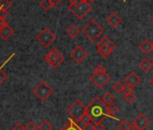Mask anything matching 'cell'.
Segmentation results:
<instances>
[{
    "label": "cell",
    "mask_w": 153,
    "mask_h": 130,
    "mask_svg": "<svg viewBox=\"0 0 153 130\" xmlns=\"http://www.w3.org/2000/svg\"><path fill=\"white\" fill-rule=\"evenodd\" d=\"M12 7V3L9 0H0V8L7 10Z\"/></svg>",
    "instance_id": "484cf974"
},
{
    "label": "cell",
    "mask_w": 153,
    "mask_h": 130,
    "mask_svg": "<svg viewBox=\"0 0 153 130\" xmlns=\"http://www.w3.org/2000/svg\"><path fill=\"white\" fill-rule=\"evenodd\" d=\"M149 82H150V84H152V85H153V76L150 78V80H149Z\"/></svg>",
    "instance_id": "74e56055"
},
{
    "label": "cell",
    "mask_w": 153,
    "mask_h": 130,
    "mask_svg": "<svg viewBox=\"0 0 153 130\" xmlns=\"http://www.w3.org/2000/svg\"><path fill=\"white\" fill-rule=\"evenodd\" d=\"M124 81L126 83V85L130 86L131 88L134 89L136 87H138L140 82H141V78L134 72H131L130 74H128L125 79H124Z\"/></svg>",
    "instance_id": "8fae6325"
},
{
    "label": "cell",
    "mask_w": 153,
    "mask_h": 130,
    "mask_svg": "<svg viewBox=\"0 0 153 130\" xmlns=\"http://www.w3.org/2000/svg\"><path fill=\"white\" fill-rule=\"evenodd\" d=\"M152 61H153V57H152Z\"/></svg>",
    "instance_id": "ee69618b"
},
{
    "label": "cell",
    "mask_w": 153,
    "mask_h": 130,
    "mask_svg": "<svg viewBox=\"0 0 153 130\" xmlns=\"http://www.w3.org/2000/svg\"><path fill=\"white\" fill-rule=\"evenodd\" d=\"M68 8L76 18L81 20L92 10V6L88 1L78 0L75 3H71Z\"/></svg>",
    "instance_id": "3957f363"
},
{
    "label": "cell",
    "mask_w": 153,
    "mask_h": 130,
    "mask_svg": "<svg viewBox=\"0 0 153 130\" xmlns=\"http://www.w3.org/2000/svg\"><path fill=\"white\" fill-rule=\"evenodd\" d=\"M123 87H124V85H123L122 82H120V81H115L113 84V90L116 92H123Z\"/></svg>",
    "instance_id": "4316f807"
},
{
    "label": "cell",
    "mask_w": 153,
    "mask_h": 130,
    "mask_svg": "<svg viewBox=\"0 0 153 130\" xmlns=\"http://www.w3.org/2000/svg\"><path fill=\"white\" fill-rule=\"evenodd\" d=\"M102 100H103V102L107 106V105H109V104L114 103V96L111 92H106V93L102 97Z\"/></svg>",
    "instance_id": "ffe728a7"
},
{
    "label": "cell",
    "mask_w": 153,
    "mask_h": 130,
    "mask_svg": "<svg viewBox=\"0 0 153 130\" xmlns=\"http://www.w3.org/2000/svg\"><path fill=\"white\" fill-rule=\"evenodd\" d=\"M7 24V23L4 19H1V18H0V29H1L2 27H4Z\"/></svg>",
    "instance_id": "e575fe53"
},
{
    "label": "cell",
    "mask_w": 153,
    "mask_h": 130,
    "mask_svg": "<svg viewBox=\"0 0 153 130\" xmlns=\"http://www.w3.org/2000/svg\"><path fill=\"white\" fill-rule=\"evenodd\" d=\"M54 92V90L44 81H40L33 89V93L42 101L47 100Z\"/></svg>",
    "instance_id": "5b68a950"
},
{
    "label": "cell",
    "mask_w": 153,
    "mask_h": 130,
    "mask_svg": "<svg viewBox=\"0 0 153 130\" xmlns=\"http://www.w3.org/2000/svg\"><path fill=\"white\" fill-rule=\"evenodd\" d=\"M38 127H39V130H52L53 129L52 125L46 119L42 121V123L40 124Z\"/></svg>",
    "instance_id": "603a6c76"
},
{
    "label": "cell",
    "mask_w": 153,
    "mask_h": 130,
    "mask_svg": "<svg viewBox=\"0 0 153 130\" xmlns=\"http://www.w3.org/2000/svg\"><path fill=\"white\" fill-rule=\"evenodd\" d=\"M152 44H153V43H152Z\"/></svg>",
    "instance_id": "f6af8a7d"
},
{
    "label": "cell",
    "mask_w": 153,
    "mask_h": 130,
    "mask_svg": "<svg viewBox=\"0 0 153 130\" xmlns=\"http://www.w3.org/2000/svg\"><path fill=\"white\" fill-rule=\"evenodd\" d=\"M59 130H82V129L78 126V124H76V122L74 119L68 118V122Z\"/></svg>",
    "instance_id": "2e32d148"
},
{
    "label": "cell",
    "mask_w": 153,
    "mask_h": 130,
    "mask_svg": "<svg viewBox=\"0 0 153 130\" xmlns=\"http://www.w3.org/2000/svg\"><path fill=\"white\" fill-rule=\"evenodd\" d=\"M130 130H140V129L139 127H137L135 125H133V124H132V125H131V128H130Z\"/></svg>",
    "instance_id": "d590c367"
},
{
    "label": "cell",
    "mask_w": 153,
    "mask_h": 130,
    "mask_svg": "<svg viewBox=\"0 0 153 130\" xmlns=\"http://www.w3.org/2000/svg\"><path fill=\"white\" fill-rule=\"evenodd\" d=\"M35 38L43 47L46 48L54 43V41L56 40V34L51 29L45 27L36 35Z\"/></svg>",
    "instance_id": "9c48e42d"
},
{
    "label": "cell",
    "mask_w": 153,
    "mask_h": 130,
    "mask_svg": "<svg viewBox=\"0 0 153 130\" xmlns=\"http://www.w3.org/2000/svg\"><path fill=\"white\" fill-rule=\"evenodd\" d=\"M70 58L76 63H82L88 56V52L81 46H76L70 52Z\"/></svg>",
    "instance_id": "30bf717a"
},
{
    "label": "cell",
    "mask_w": 153,
    "mask_h": 130,
    "mask_svg": "<svg viewBox=\"0 0 153 130\" xmlns=\"http://www.w3.org/2000/svg\"><path fill=\"white\" fill-rule=\"evenodd\" d=\"M68 1L70 2V4L71 3H75V2H76V1H78V0H68Z\"/></svg>",
    "instance_id": "f35d334b"
},
{
    "label": "cell",
    "mask_w": 153,
    "mask_h": 130,
    "mask_svg": "<svg viewBox=\"0 0 153 130\" xmlns=\"http://www.w3.org/2000/svg\"><path fill=\"white\" fill-rule=\"evenodd\" d=\"M87 111V106L84 105L82 101L79 99H76L74 101L68 108H67V113L70 116V117L76 121L80 119V117L86 113Z\"/></svg>",
    "instance_id": "8992f818"
},
{
    "label": "cell",
    "mask_w": 153,
    "mask_h": 130,
    "mask_svg": "<svg viewBox=\"0 0 153 130\" xmlns=\"http://www.w3.org/2000/svg\"><path fill=\"white\" fill-rule=\"evenodd\" d=\"M132 88H131L130 86H128V85H124V87H123V93L124 94H128V93H132Z\"/></svg>",
    "instance_id": "d6a6232c"
},
{
    "label": "cell",
    "mask_w": 153,
    "mask_h": 130,
    "mask_svg": "<svg viewBox=\"0 0 153 130\" xmlns=\"http://www.w3.org/2000/svg\"><path fill=\"white\" fill-rule=\"evenodd\" d=\"M25 129L26 130H37L39 129V127L36 126V124L33 121H30L26 126H25Z\"/></svg>",
    "instance_id": "f1b7e54d"
},
{
    "label": "cell",
    "mask_w": 153,
    "mask_h": 130,
    "mask_svg": "<svg viewBox=\"0 0 153 130\" xmlns=\"http://www.w3.org/2000/svg\"><path fill=\"white\" fill-rule=\"evenodd\" d=\"M66 33H67V34L69 36V38L75 39L76 36L79 35V27L76 26V25H71L67 29Z\"/></svg>",
    "instance_id": "e0dca14e"
},
{
    "label": "cell",
    "mask_w": 153,
    "mask_h": 130,
    "mask_svg": "<svg viewBox=\"0 0 153 130\" xmlns=\"http://www.w3.org/2000/svg\"><path fill=\"white\" fill-rule=\"evenodd\" d=\"M123 99L128 104H131L135 100V96L133 93H128V94H124Z\"/></svg>",
    "instance_id": "83f0119b"
},
{
    "label": "cell",
    "mask_w": 153,
    "mask_h": 130,
    "mask_svg": "<svg viewBox=\"0 0 153 130\" xmlns=\"http://www.w3.org/2000/svg\"><path fill=\"white\" fill-rule=\"evenodd\" d=\"M90 79L97 87L102 89L111 81V76L107 73L106 70L102 65H98L94 70Z\"/></svg>",
    "instance_id": "277c9868"
},
{
    "label": "cell",
    "mask_w": 153,
    "mask_h": 130,
    "mask_svg": "<svg viewBox=\"0 0 153 130\" xmlns=\"http://www.w3.org/2000/svg\"><path fill=\"white\" fill-rule=\"evenodd\" d=\"M139 49L142 52V53H144L146 55H149L153 51V44L149 39H145L140 43Z\"/></svg>",
    "instance_id": "5bb4252c"
},
{
    "label": "cell",
    "mask_w": 153,
    "mask_h": 130,
    "mask_svg": "<svg viewBox=\"0 0 153 130\" xmlns=\"http://www.w3.org/2000/svg\"><path fill=\"white\" fill-rule=\"evenodd\" d=\"M82 33L91 42H95L105 33V29L96 20L92 19L83 27Z\"/></svg>",
    "instance_id": "7a4b0ae2"
},
{
    "label": "cell",
    "mask_w": 153,
    "mask_h": 130,
    "mask_svg": "<svg viewBox=\"0 0 153 130\" xmlns=\"http://www.w3.org/2000/svg\"><path fill=\"white\" fill-rule=\"evenodd\" d=\"M51 3H52L53 7H57L61 3V0H51Z\"/></svg>",
    "instance_id": "836d02e7"
},
{
    "label": "cell",
    "mask_w": 153,
    "mask_h": 130,
    "mask_svg": "<svg viewBox=\"0 0 153 130\" xmlns=\"http://www.w3.org/2000/svg\"><path fill=\"white\" fill-rule=\"evenodd\" d=\"M85 126H90V125H92L93 124V120H92V118H91V117L88 115V113L86 111V113L80 117V119H79Z\"/></svg>",
    "instance_id": "44dd1931"
},
{
    "label": "cell",
    "mask_w": 153,
    "mask_h": 130,
    "mask_svg": "<svg viewBox=\"0 0 153 130\" xmlns=\"http://www.w3.org/2000/svg\"><path fill=\"white\" fill-rule=\"evenodd\" d=\"M87 112L91 117L93 124L102 122L109 116L106 105L103 102L102 99L99 98H96L87 106Z\"/></svg>",
    "instance_id": "6da1fadb"
},
{
    "label": "cell",
    "mask_w": 153,
    "mask_h": 130,
    "mask_svg": "<svg viewBox=\"0 0 153 130\" xmlns=\"http://www.w3.org/2000/svg\"><path fill=\"white\" fill-rule=\"evenodd\" d=\"M115 130H119V129H115Z\"/></svg>",
    "instance_id": "7bdbcfd3"
},
{
    "label": "cell",
    "mask_w": 153,
    "mask_h": 130,
    "mask_svg": "<svg viewBox=\"0 0 153 130\" xmlns=\"http://www.w3.org/2000/svg\"><path fill=\"white\" fill-rule=\"evenodd\" d=\"M133 125H135L140 130H145L149 126V118L143 113H140L134 118Z\"/></svg>",
    "instance_id": "7c38bea8"
},
{
    "label": "cell",
    "mask_w": 153,
    "mask_h": 130,
    "mask_svg": "<svg viewBox=\"0 0 153 130\" xmlns=\"http://www.w3.org/2000/svg\"><path fill=\"white\" fill-rule=\"evenodd\" d=\"M84 130H94V128H93V125H90V126H87Z\"/></svg>",
    "instance_id": "8d00e7d4"
},
{
    "label": "cell",
    "mask_w": 153,
    "mask_h": 130,
    "mask_svg": "<svg viewBox=\"0 0 153 130\" xmlns=\"http://www.w3.org/2000/svg\"><path fill=\"white\" fill-rule=\"evenodd\" d=\"M131 126V124L128 119H123L119 124V129L120 130H130Z\"/></svg>",
    "instance_id": "d4e9b609"
},
{
    "label": "cell",
    "mask_w": 153,
    "mask_h": 130,
    "mask_svg": "<svg viewBox=\"0 0 153 130\" xmlns=\"http://www.w3.org/2000/svg\"><path fill=\"white\" fill-rule=\"evenodd\" d=\"M151 66H152V62H151L148 58H144V59L139 63V67H140L143 72H149V71L150 70Z\"/></svg>",
    "instance_id": "d6986e66"
},
{
    "label": "cell",
    "mask_w": 153,
    "mask_h": 130,
    "mask_svg": "<svg viewBox=\"0 0 153 130\" xmlns=\"http://www.w3.org/2000/svg\"><path fill=\"white\" fill-rule=\"evenodd\" d=\"M92 125H93L94 130H105V125L102 122L95 123V124H92Z\"/></svg>",
    "instance_id": "f546056e"
},
{
    "label": "cell",
    "mask_w": 153,
    "mask_h": 130,
    "mask_svg": "<svg viewBox=\"0 0 153 130\" xmlns=\"http://www.w3.org/2000/svg\"><path fill=\"white\" fill-rule=\"evenodd\" d=\"M8 16V13H7V10H5V9H2L0 8V18L1 19H6L7 17Z\"/></svg>",
    "instance_id": "4dcf8cb0"
},
{
    "label": "cell",
    "mask_w": 153,
    "mask_h": 130,
    "mask_svg": "<svg viewBox=\"0 0 153 130\" xmlns=\"http://www.w3.org/2000/svg\"><path fill=\"white\" fill-rule=\"evenodd\" d=\"M64 55L57 48H52L51 51H50L44 57V61L52 69L59 68V65L64 61Z\"/></svg>",
    "instance_id": "52a82bcc"
},
{
    "label": "cell",
    "mask_w": 153,
    "mask_h": 130,
    "mask_svg": "<svg viewBox=\"0 0 153 130\" xmlns=\"http://www.w3.org/2000/svg\"><path fill=\"white\" fill-rule=\"evenodd\" d=\"M96 1V0H88V3H93V2H95Z\"/></svg>",
    "instance_id": "ab89813d"
},
{
    "label": "cell",
    "mask_w": 153,
    "mask_h": 130,
    "mask_svg": "<svg viewBox=\"0 0 153 130\" xmlns=\"http://www.w3.org/2000/svg\"><path fill=\"white\" fill-rule=\"evenodd\" d=\"M152 22H153V17H152Z\"/></svg>",
    "instance_id": "b9f144b4"
},
{
    "label": "cell",
    "mask_w": 153,
    "mask_h": 130,
    "mask_svg": "<svg viewBox=\"0 0 153 130\" xmlns=\"http://www.w3.org/2000/svg\"><path fill=\"white\" fill-rule=\"evenodd\" d=\"M105 21H106V24H107L108 25H110V26L115 28V27H117V26L121 24L122 18H121V16H120L118 14H116L115 12H112V13H110L109 16L106 17V20H105Z\"/></svg>",
    "instance_id": "4fadbf2b"
},
{
    "label": "cell",
    "mask_w": 153,
    "mask_h": 130,
    "mask_svg": "<svg viewBox=\"0 0 153 130\" xmlns=\"http://www.w3.org/2000/svg\"><path fill=\"white\" fill-rule=\"evenodd\" d=\"M14 33H15V30L8 24H7L4 27L0 29V36L5 41L8 40L14 34Z\"/></svg>",
    "instance_id": "9a60e30c"
},
{
    "label": "cell",
    "mask_w": 153,
    "mask_h": 130,
    "mask_svg": "<svg viewBox=\"0 0 153 130\" xmlns=\"http://www.w3.org/2000/svg\"><path fill=\"white\" fill-rule=\"evenodd\" d=\"M40 6L44 11H49L50 9H51L53 7L51 0H42L40 3Z\"/></svg>",
    "instance_id": "7402d4cb"
},
{
    "label": "cell",
    "mask_w": 153,
    "mask_h": 130,
    "mask_svg": "<svg viewBox=\"0 0 153 130\" xmlns=\"http://www.w3.org/2000/svg\"><path fill=\"white\" fill-rule=\"evenodd\" d=\"M12 130H26V129H25V126L24 125L18 123L12 128Z\"/></svg>",
    "instance_id": "1f68e13d"
},
{
    "label": "cell",
    "mask_w": 153,
    "mask_h": 130,
    "mask_svg": "<svg viewBox=\"0 0 153 130\" xmlns=\"http://www.w3.org/2000/svg\"><path fill=\"white\" fill-rule=\"evenodd\" d=\"M15 56V53H13L12 55H10V57L8 58V60L7 61H5V63H3L2 65H1V66H0V85H1L5 81H7V78H8V76H7V74L3 71V68H4V66H5V65L13 58Z\"/></svg>",
    "instance_id": "ac0fdd59"
},
{
    "label": "cell",
    "mask_w": 153,
    "mask_h": 130,
    "mask_svg": "<svg viewBox=\"0 0 153 130\" xmlns=\"http://www.w3.org/2000/svg\"><path fill=\"white\" fill-rule=\"evenodd\" d=\"M106 109H107V113H108L110 116H114V115H115L116 113H118V111H119L118 107H117L116 105H114V103L107 105V106H106Z\"/></svg>",
    "instance_id": "cb8c5ba5"
},
{
    "label": "cell",
    "mask_w": 153,
    "mask_h": 130,
    "mask_svg": "<svg viewBox=\"0 0 153 130\" xmlns=\"http://www.w3.org/2000/svg\"><path fill=\"white\" fill-rule=\"evenodd\" d=\"M115 46V43L107 36H105L97 44V50L98 53L104 57L107 58L113 52L114 48Z\"/></svg>",
    "instance_id": "ba28073f"
},
{
    "label": "cell",
    "mask_w": 153,
    "mask_h": 130,
    "mask_svg": "<svg viewBox=\"0 0 153 130\" xmlns=\"http://www.w3.org/2000/svg\"><path fill=\"white\" fill-rule=\"evenodd\" d=\"M80 1H88V0H80Z\"/></svg>",
    "instance_id": "60d3db41"
}]
</instances>
